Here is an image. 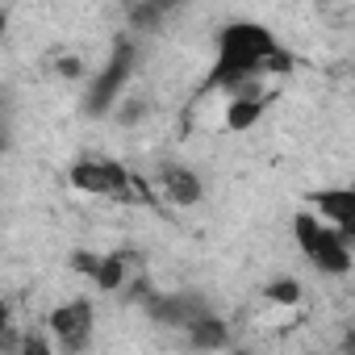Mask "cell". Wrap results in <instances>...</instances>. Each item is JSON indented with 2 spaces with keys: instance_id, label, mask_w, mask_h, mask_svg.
<instances>
[{
  "instance_id": "1",
  "label": "cell",
  "mask_w": 355,
  "mask_h": 355,
  "mask_svg": "<svg viewBox=\"0 0 355 355\" xmlns=\"http://www.w3.org/2000/svg\"><path fill=\"white\" fill-rule=\"evenodd\" d=\"M288 51L280 46L276 30L263 21H226L214 42V63L201 80V92H239L255 84L263 71H284Z\"/></svg>"
},
{
  "instance_id": "2",
  "label": "cell",
  "mask_w": 355,
  "mask_h": 355,
  "mask_svg": "<svg viewBox=\"0 0 355 355\" xmlns=\"http://www.w3.org/2000/svg\"><path fill=\"white\" fill-rule=\"evenodd\" d=\"M67 180L76 193L101 197V201H125V205H159V189H150L142 175H134L125 163L117 159H101V155H84L67 167Z\"/></svg>"
},
{
  "instance_id": "3",
  "label": "cell",
  "mask_w": 355,
  "mask_h": 355,
  "mask_svg": "<svg viewBox=\"0 0 355 355\" xmlns=\"http://www.w3.org/2000/svg\"><path fill=\"white\" fill-rule=\"evenodd\" d=\"M293 239H297L301 255L309 259V268L322 276H347L355 268V243L338 226H330L313 205L293 218Z\"/></svg>"
},
{
  "instance_id": "4",
  "label": "cell",
  "mask_w": 355,
  "mask_h": 355,
  "mask_svg": "<svg viewBox=\"0 0 355 355\" xmlns=\"http://www.w3.org/2000/svg\"><path fill=\"white\" fill-rule=\"evenodd\" d=\"M134 42L130 38H121L117 46H113V55L105 59V67H101V76L88 84V96H84V113L88 117H101V113H109L117 101H121V92L130 88V80H134Z\"/></svg>"
},
{
  "instance_id": "5",
  "label": "cell",
  "mask_w": 355,
  "mask_h": 355,
  "mask_svg": "<svg viewBox=\"0 0 355 355\" xmlns=\"http://www.w3.org/2000/svg\"><path fill=\"white\" fill-rule=\"evenodd\" d=\"M96 330V309L88 297H67L46 313V334L59 351H84Z\"/></svg>"
},
{
  "instance_id": "6",
  "label": "cell",
  "mask_w": 355,
  "mask_h": 355,
  "mask_svg": "<svg viewBox=\"0 0 355 355\" xmlns=\"http://www.w3.org/2000/svg\"><path fill=\"white\" fill-rule=\"evenodd\" d=\"M71 268L101 293H121L130 288L138 276V255L134 251H109V255H96V251H76L71 255Z\"/></svg>"
},
{
  "instance_id": "7",
  "label": "cell",
  "mask_w": 355,
  "mask_h": 355,
  "mask_svg": "<svg viewBox=\"0 0 355 355\" xmlns=\"http://www.w3.org/2000/svg\"><path fill=\"white\" fill-rule=\"evenodd\" d=\"M155 189L167 205H180V209H193V205L205 201V180L189 163H159L155 167Z\"/></svg>"
},
{
  "instance_id": "8",
  "label": "cell",
  "mask_w": 355,
  "mask_h": 355,
  "mask_svg": "<svg viewBox=\"0 0 355 355\" xmlns=\"http://www.w3.org/2000/svg\"><path fill=\"white\" fill-rule=\"evenodd\" d=\"M309 205L330 222L338 226L351 243H355V184H343V189H318L309 197Z\"/></svg>"
},
{
  "instance_id": "9",
  "label": "cell",
  "mask_w": 355,
  "mask_h": 355,
  "mask_svg": "<svg viewBox=\"0 0 355 355\" xmlns=\"http://www.w3.org/2000/svg\"><path fill=\"white\" fill-rule=\"evenodd\" d=\"M263 109H268V96H263L255 84H247V88H239V92H230V105H226V130H234V134L251 130V125L263 117Z\"/></svg>"
},
{
  "instance_id": "10",
  "label": "cell",
  "mask_w": 355,
  "mask_h": 355,
  "mask_svg": "<svg viewBox=\"0 0 355 355\" xmlns=\"http://www.w3.org/2000/svg\"><path fill=\"white\" fill-rule=\"evenodd\" d=\"M184 334H189V343H193V347H226V322H222V318H214L209 309H205V313L184 330Z\"/></svg>"
},
{
  "instance_id": "11",
  "label": "cell",
  "mask_w": 355,
  "mask_h": 355,
  "mask_svg": "<svg viewBox=\"0 0 355 355\" xmlns=\"http://www.w3.org/2000/svg\"><path fill=\"white\" fill-rule=\"evenodd\" d=\"M263 293H268V301H276V305H297V301H301V284H297V280H288V276L272 280Z\"/></svg>"
},
{
  "instance_id": "12",
  "label": "cell",
  "mask_w": 355,
  "mask_h": 355,
  "mask_svg": "<svg viewBox=\"0 0 355 355\" xmlns=\"http://www.w3.org/2000/svg\"><path fill=\"white\" fill-rule=\"evenodd\" d=\"M59 76H80V59H59Z\"/></svg>"
}]
</instances>
